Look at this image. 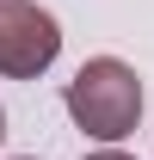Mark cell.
<instances>
[{"instance_id": "obj_2", "label": "cell", "mask_w": 154, "mask_h": 160, "mask_svg": "<svg viewBox=\"0 0 154 160\" xmlns=\"http://www.w3.org/2000/svg\"><path fill=\"white\" fill-rule=\"evenodd\" d=\"M56 56H62V31L37 0H0V74L37 80Z\"/></svg>"}, {"instance_id": "obj_4", "label": "cell", "mask_w": 154, "mask_h": 160, "mask_svg": "<svg viewBox=\"0 0 154 160\" xmlns=\"http://www.w3.org/2000/svg\"><path fill=\"white\" fill-rule=\"evenodd\" d=\"M0 136H6V111H0Z\"/></svg>"}, {"instance_id": "obj_3", "label": "cell", "mask_w": 154, "mask_h": 160, "mask_svg": "<svg viewBox=\"0 0 154 160\" xmlns=\"http://www.w3.org/2000/svg\"><path fill=\"white\" fill-rule=\"evenodd\" d=\"M86 160H130V154H117V148H99V154H86Z\"/></svg>"}, {"instance_id": "obj_1", "label": "cell", "mask_w": 154, "mask_h": 160, "mask_svg": "<svg viewBox=\"0 0 154 160\" xmlns=\"http://www.w3.org/2000/svg\"><path fill=\"white\" fill-rule=\"evenodd\" d=\"M68 117L99 142H123L142 117V80L130 62L117 56H93L80 62V74L68 80Z\"/></svg>"}]
</instances>
